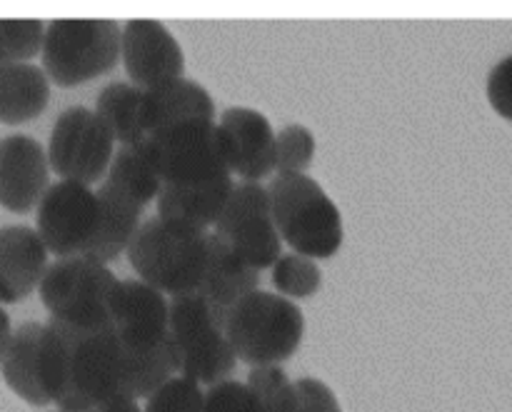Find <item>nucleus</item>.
<instances>
[{
  "instance_id": "19",
  "label": "nucleus",
  "mask_w": 512,
  "mask_h": 412,
  "mask_svg": "<svg viewBox=\"0 0 512 412\" xmlns=\"http://www.w3.org/2000/svg\"><path fill=\"white\" fill-rule=\"evenodd\" d=\"M95 193H98L100 200V230L93 248L88 250L85 258L95 260L100 265H108L118 255L128 253L130 240H133V235L143 225L145 208L135 203V200H130L128 195L110 188L108 183H100Z\"/></svg>"
},
{
  "instance_id": "29",
  "label": "nucleus",
  "mask_w": 512,
  "mask_h": 412,
  "mask_svg": "<svg viewBox=\"0 0 512 412\" xmlns=\"http://www.w3.org/2000/svg\"><path fill=\"white\" fill-rule=\"evenodd\" d=\"M285 412H343L333 390L318 378H300Z\"/></svg>"
},
{
  "instance_id": "14",
  "label": "nucleus",
  "mask_w": 512,
  "mask_h": 412,
  "mask_svg": "<svg viewBox=\"0 0 512 412\" xmlns=\"http://www.w3.org/2000/svg\"><path fill=\"white\" fill-rule=\"evenodd\" d=\"M230 173L243 183H260L275 170V130L260 110L233 105L218 120Z\"/></svg>"
},
{
  "instance_id": "10",
  "label": "nucleus",
  "mask_w": 512,
  "mask_h": 412,
  "mask_svg": "<svg viewBox=\"0 0 512 412\" xmlns=\"http://www.w3.org/2000/svg\"><path fill=\"white\" fill-rule=\"evenodd\" d=\"M215 235L230 245L255 270H273L283 255V238L273 220L268 188L260 183H235Z\"/></svg>"
},
{
  "instance_id": "12",
  "label": "nucleus",
  "mask_w": 512,
  "mask_h": 412,
  "mask_svg": "<svg viewBox=\"0 0 512 412\" xmlns=\"http://www.w3.org/2000/svg\"><path fill=\"white\" fill-rule=\"evenodd\" d=\"M120 60L135 88L153 90L185 78V53L168 25L160 20L135 18L123 25Z\"/></svg>"
},
{
  "instance_id": "26",
  "label": "nucleus",
  "mask_w": 512,
  "mask_h": 412,
  "mask_svg": "<svg viewBox=\"0 0 512 412\" xmlns=\"http://www.w3.org/2000/svg\"><path fill=\"white\" fill-rule=\"evenodd\" d=\"M315 158V133L303 123H290L275 135V170L278 175L308 173Z\"/></svg>"
},
{
  "instance_id": "31",
  "label": "nucleus",
  "mask_w": 512,
  "mask_h": 412,
  "mask_svg": "<svg viewBox=\"0 0 512 412\" xmlns=\"http://www.w3.org/2000/svg\"><path fill=\"white\" fill-rule=\"evenodd\" d=\"M485 95L495 113L503 120L512 123V53L490 68L488 83H485Z\"/></svg>"
},
{
  "instance_id": "7",
  "label": "nucleus",
  "mask_w": 512,
  "mask_h": 412,
  "mask_svg": "<svg viewBox=\"0 0 512 412\" xmlns=\"http://www.w3.org/2000/svg\"><path fill=\"white\" fill-rule=\"evenodd\" d=\"M170 345L178 375L198 385L230 380L238 355L225 335L223 313L200 295L170 298Z\"/></svg>"
},
{
  "instance_id": "30",
  "label": "nucleus",
  "mask_w": 512,
  "mask_h": 412,
  "mask_svg": "<svg viewBox=\"0 0 512 412\" xmlns=\"http://www.w3.org/2000/svg\"><path fill=\"white\" fill-rule=\"evenodd\" d=\"M205 412H258L248 385L238 380H223L210 385L205 393Z\"/></svg>"
},
{
  "instance_id": "15",
  "label": "nucleus",
  "mask_w": 512,
  "mask_h": 412,
  "mask_svg": "<svg viewBox=\"0 0 512 412\" xmlns=\"http://www.w3.org/2000/svg\"><path fill=\"white\" fill-rule=\"evenodd\" d=\"M48 150L33 135L15 133L0 138V208L28 215L48 193Z\"/></svg>"
},
{
  "instance_id": "8",
  "label": "nucleus",
  "mask_w": 512,
  "mask_h": 412,
  "mask_svg": "<svg viewBox=\"0 0 512 412\" xmlns=\"http://www.w3.org/2000/svg\"><path fill=\"white\" fill-rule=\"evenodd\" d=\"M118 278L108 265L75 255L48 265L38 293L50 318L73 328L110 325L108 300Z\"/></svg>"
},
{
  "instance_id": "17",
  "label": "nucleus",
  "mask_w": 512,
  "mask_h": 412,
  "mask_svg": "<svg viewBox=\"0 0 512 412\" xmlns=\"http://www.w3.org/2000/svg\"><path fill=\"white\" fill-rule=\"evenodd\" d=\"M260 290V270L245 263L225 240L208 235V265H205L203 285L195 295L208 300L220 313H228L238 300Z\"/></svg>"
},
{
  "instance_id": "33",
  "label": "nucleus",
  "mask_w": 512,
  "mask_h": 412,
  "mask_svg": "<svg viewBox=\"0 0 512 412\" xmlns=\"http://www.w3.org/2000/svg\"><path fill=\"white\" fill-rule=\"evenodd\" d=\"M93 412H143V410L138 408V403H135V400H115V403L103 405V408H98Z\"/></svg>"
},
{
  "instance_id": "21",
  "label": "nucleus",
  "mask_w": 512,
  "mask_h": 412,
  "mask_svg": "<svg viewBox=\"0 0 512 412\" xmlns=\"http://www.w3.org/2000/svg\"><path fill=\"white\" fill-rule=\"evenodd\" d=\"M43 328L40 323H23L13 333L8 350L3 355V380L20 400H25L33 408H45L50 405L45 395L43 383H40V340H43Z\"/></svg>"
},
{
  "instance_id": "32",
  "label": "nucleus",
  "mask_w": 512,
  "mask_h": 412,
  "mask_svg": "<svg viewBox=\"0 0 512 412\" xmlns=\"http://www.w3.org/2000/svg\"><path fill=\"white\" fill-rule=\"evenodd\" d=\"M13 333H15V330L10 328V318H8V313H5V310L0 308V363H3L5 350H8L10 340H13Z\"/></svg>"
},
{
  "instance_id": "34",
  "label": "nucleus",
  "mask_w": 512,
  "mask_h": 412,
  "mask_svg": "<svg viewBox=\"0 0 512 412\" xmlns=\"http://www.w3.org/2000/svg\"><path fill=\"white\" fill-rule=\"evenodd\" d=\"M55 412H85V410H55Z\"/></svg>"
},
{
  "instance_id": "2",
  "label": "nucleus",
  "mask_w": 512,
  "mask_h": 412,
  "mask_svg": "<svg viewBox=\"0 0 512 412\" xmlns=\"http://www.w3.org/2000/svg\"><path fill=\"white\" fill-rule=\"evenodd\" d=\"M145 140L160 175V218L195 230L218 223L235 185L218 123H175Z\"/></svg>"
},
{
  "instance_id": "16",
  "label": "nucleus",
  "mask_w": 512,
  "mask_h": 412,
  "mask_svg": "<svg viewBox=\"0 0 512 412\" xmlns=\"http://www.w3.org/2000/svg\"><path fill=\"white\" fill-rule=\"evenodd\" d=\"M48 270V248L35 228H0V303L15 305L40 288Z\"/></svg>"
},
{
  "instance_id": "1",
  "label": "nucleus",
  "mask_w": 512,
  "mask_h": 412,
  "mask_svg": "<svg viewBox=\"0 0 512 412\" xmlns=\"http://www.w3.org/2000/svg\"><path fill=\"white\" fill-rule=\"evenodd\" d=\"M178 373L173 345L128 348L113 325L73 328L50 318L40 340V383L58 410L93 412L115 400L150 398Z\"/></svg>"
},
{
  "instance_id": "4",
  "label": "nucleus",
  "mask_w": 512,
  "mask_h": 412,
  "mask_svg": "<svg viewBox=\"0 0 512 412\" xmlns=\"http://www.w3.org/2000/svg\"><path fill=\"white\" fill-rule=\"evenodd\" d=\"M268 195L275 228L293 253L313 260L338 253L345 240L343 215L318 180L308 173L275 175Z\"/></svg>"
},
{
  "instance_id": "27",
  "label": "nucleus",
  "mask_w": 512,
  "mask_h": 412,
  "mask_svg": "<svg viewBox=\"0 0 512 412\" xmlns=\"http://www.w3.org/2000/svg\"><path fill=\"white\" fill-rule=\"evenodd\" d=\"M250 395L255 400L258 412H285L290 398H293L295 383L285 375L283 368L270 365V368H253L248 383Z\"/></svg>"
},
{
  "instance_id": "22",
  "label": "nucleus",
  "mask_w": 512,
  "mask_h": 412,
  "mask_svg": "<svg viewBox=\"0 0 512 412\" xmlns=\"http://www.w3.org/2000/svg\"><path fill=\"white\" fill-rule=\"evenodd\" d=\"M103 183H108L118 193L128 195L130 200L140 203L143 208L158 200L160 175L158 168H155L153 155H150L148 140L135 145H120L115 150V158Z\"/></svg>"
},
{
  "instance_id": "25",
  "label": "nucleus",
  "mask_w": 512,
  "mask_h": 412,
  "mask_svg": "<svg viewBox=\"0 0 512 412\" xmlns=\"http://www.w3.org/2000/svg\"><path fill=\"white\" fill-rule=\"evenodd\" d=\"M45 25L38 18H0V63H28L43 53Z\"/></svg>"
},
{
  "instance_id": "28",
  "label": "nucleus",
  "mask_w": 512,
  "mask_h": 412,
  "mask_svg": "<svg viewBox=\"0 0 512 412\" xmlns=\"http://www.w3.org/2000/svg\"><path fill=\"white\" fill-rule=\"evenodd\" d=\"M145 400L143 412H205V393L183 375H173Z\"/></svg>"
},
{
  "instance_id": "20",
  "label": "nucleus",
  "mask_w": 512,
  "mask_h": 412,
  "mask_svg": "<svg viewBox=\"0 0 512 412\" xmlns=\"http://www.w3.org/2000/svg\"><path fill=\"white\" fill-rule=\"evenodd\" d=\"M50 100V78L33 63H0V123L38 118Z\"/></svg>"
},
{
  "instance_id": "18",
  "label": "nucleus",
  "mask_w": 512,
  "mask_h": 412,
  "mask_svg": "<svg viewBox=\"0 0 512 412\" xmlns=\"http://www.w3.org/2000/svg\"><path fill=\"white\" fill-rule=\"evenodd\" d=\"M140 120L148 135L188 120H215L213 95L195 80H173L160 88L145 90Z\"/></svg>"
},
{
  "instance_id": "23",
  "label": "nucleus",
  "mask_w": 512,
  "mask_h": 412,
  "mask_svg": "<svg viewBox=\"0 0 512 412\" xmlns=\"http://www.w3.org/2000/svg\"><path fill=\"white\" fill-rule=\"evenodd\" d=\"M143 90L133 83H108L95 98V115L120 145L143 143L148 138L140 120Z\"/></svg>"
},
{
  "instance_id": "9",
  "label": "nucleus",
  "mask_w": 512,
  "mask_h": 412,
  "mask_svg": "<svg viewBox=\"0 0 512 412\" xmlns=\"http://www.w3.org/2000/svg\"><path fill=\"white\" fill-rule=\"evenodd\" d=\"M115 158V140L95 110L73 105L63 110L50 130L48 160L50 170L60 180L95 185L105 180Z\"/></svg>"
},
{
  "instance_id": "5",
  "label": "nucleus",
  "mask_w": 512,
  "mask_h": 412,
  "mask_svg": "<svg viewBox=\"0 0 512 412\" xmlns=\"http://www.w3.org/2000/svg\"><path fill=\"white\" fill-rule=\"evenodd\" d=\"M225 335L240 363L253 368L280 365L298 353L305 335V315L293 300L255 290L223 315Z\"/></svg>"
},
{
  "instance_id": "13",
  "label": "nucleus",
  "mask_w": 512,
  "mask_h": 412,
  "mask_svg": "<svg viewBox=\"0 0 512 412\" xmlns=\"http://www.w3.org/2000/svg\"><path fill=\"white\" fill-rule=\"evenodd\" d=\"M110 325L128 348L150 353L168 343L170 300L143 280H118L108 300Z\"/></svg>"
},
{
  "instance_id": "3",
  "label": "nucleus",
  "mask_w": 512,
  "mask_h": 412,
  "mask_svg": "<svg viewBox=\"0 0 512 412\" xmlns=\"http://www.w3.org/2000/svg\"><path fill=\"white\" fill-rule=\"evenodd\" d=\"M208 235L153 215L143 220L125 255L138 278L163 295H195L208 265Z\"/></svg>"
},
{
  "instance_id": "6",
  "label": "nucleus",
  "mask_w": 512,
  "mask_h": 412,
  "mask_svg": "<svg viewBox=\"0 0 512 412\" xmlns=\"http://www.w3.org/2000/svg\"><path fill=\"white\" fill-rule=\"evenodd\" d=\"M123 28L110 18H58L45 28L43 70L58 88L108 75L120 60Z\"/></svg>"
},
{
  "instance_id": "11",
  "label": "nucleus",
  "mask_w": 512,
  "mask_h": 412,
  "mask_svg": "<svg viewBox=\"0 0 512 412\" xmlns=\"http://www.w3.org/2000/svg\"><path fill=\"white\" fill-rule=\"evenodd\" d=\"M35 230L55 258H85L100 230L98 193L88 185L58 180L40 200Z\"/></svg>"
},
{
  "instance_id": "24",
  "label": "nucleus",
  "mask_w": 512,
  "mask_h": 412,
  "mask_svg": "<svg viewBox=\"0 0 512 412\" xmlns=\"http://www.w3.org/2000/svg\"><path fill=\"white\" fill-rule=\"evenodd\" d=\"M273 285L283 298H310L323 288V270L308 255L285 253L273 265Z\"/></svg>"
}]
</instances>
